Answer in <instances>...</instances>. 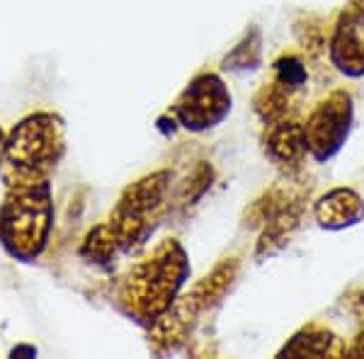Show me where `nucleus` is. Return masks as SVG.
I'll return each instance as SVG.
<instances>
[{"label":"nucleus","mask_w":364,"mask_h":359,"mask_svg":"<svg viewBox=\"0 0 364 359\" xmlns=\"http://www.w3.org/2000/svg\"><path fill=\"white\" fill-rule=\"evenodd\" d=\"M66 153V127L54 112H34L5 134L0 178L5 187L49 180Z\"/></svg>","instance_id":"nucleus-1"},{"label":"nucleus","mask_w":364,"mask_h":359,"mask_svg":"<svg viewBox=\"0 0 364 359\" xmlns=\"http://www.w3.org/2000/svg\"><path fill=\"white\" fill-rule=\"evenodd\" d=\"M348 352L340 340L326 328L309 326L291 338V343L282 350V355L289 357H343Z\"/></svg>","instance_id":"nucleus-11"},{"label":"nucleus","mask_w":364,"mask_h":359,"mask_svg":"<svg viewBox=\"0 0 364 359\" xmlns=\"http://www.w3.org/2000/svg\"><path fill=\"white\" fill-rule=\"evenodd\" d=\"M352 127V100L348 92L338 90L328 95L311 112L309 122L304 124L306 132V149L318 163L331 161L343 149L350 136Z\"/></svg>","instance_id":"nucleus-7"},{"label":"nucleus","mask_w":364,"mask_h":359,"mask_svg":"<svg viewBox=\"0 0 364 359\" xmlns=\"http://www.w3.org/2000/svg\"><path fill=\"white\" fill-rule=\"evenodd\" d=\"M274 83H279L282 87H287L289 92L301 90L306 83V66L299 61L296 56H282L274 61Z\"/></svg>","instance_id":"nucleus-14"},{"label":"nucleus","mask_w":364,"mask_h":359,"mask_svg":"<svg viewBox=\"0 0 364 359\" xmlns=\"http://www.w3.org/2000/svg\"><path fill=\"white\" fill-rule=\"evenodd\" d=\"M3 141H5V132H3V127H0V149H3Z\"/></svg>","instance_id":"nucleus-17"},{"label":"nucleus","mask_w":364,"mask_h":359,"mask_svg":"<svg viewBox=\"0 0 364 359\" xmlns=\"http://www.w3.org/2000/svg\"><path fill=\"white\" fill-rule=\"evenodd\" d=\"M262 144H265L267 156L284 170H296L301 166L304 156L309 153L304 124L296 119H289V117L269 122L265 134H262Z\"/></svg>","instance_id":"nucleus-9"},{"label":"nucleus","mask_w":364,"mask_h":359,"mask_svg":"<svg viewBox=\"0 0 364 359\" xmlns=\"http://www.w3.org/2000/svg\"><path fill=\"white\" fill-rule=\"evenodd\" d=\"M262 58V42L260 32L252 29L250 34H245V39L240 42L236 49L224 58V68L231 70H245V68H257Z\"/></svg>","instance_id":"nucleus-13"},{"label":"nucleus","mask_w":364,"mask_h":359,"mask_svg":"<svg viewBox=\"0 0 364 359\" xmlns=\"http://www.w3.org/2000/svg\"><path fill=\"white\" fill-rule=\"evenodd\" d=\"M173 175L168 170H158L146 178L136 180L122 192L119 202L114 204L107 226L112 228L119 250H132L146 240L154 231L166 207V194Z\"/></svg>","instance_id":"nucleus-4"},{"label":"nucleus","mask_w":364,"mask_h":359,"mask_svg":"<svg viewBox=\"0 0 364 359\" xmlns=\"http://www.w3.org/2000/svg\"><path fill=\"white\" fill-rule=\"evenodd\" d=\"M236 260L221 262L219 267H214V272L199 282L195 289L175 299L166 314L154 323V340L158 343V347L170 350V347L180 345L187 338V333L197 326L199 316L221 301V296H224L226 289L236 279Z\"/></svg>","instance_id":"nucleus-5"},{"label":"nucleus","mask_w":364,"mask_h":359,"mask_svg":"<svg viewBox=\"0 0 364 359\" xmlns=\"http://www.w3.org/2000/svg\"><path fill=\"white\" fill-rule=\"evenodd\" d=\"M316 221L328 231H340V228L357 226L364 219V202L357 192L352 190H333L316 202Z\"/></svg>","instance_id":"nucleus-10"},{"label":"nucleus","mask_w":364,"mask_h":359,"mask_svg":"<svg viewBox=\"0 0 364 359\" xmlns=\"http://www.w3.org/2000/svg\"><path fill=\"white\" fill-rule=\"evenodd\" d=\"M117 250H119V243H117L112 228H109L107 223H100V226L92 228V231L85 235L83 245H80V255H83L85 260L97 262V264L109 262Z\"/></svg>","instance_id":"nucleus-12"},{"label":"nucleus","mask_w":364,"mask_h":359,"mask_svg":"<svg viewBox=\"0 0 364 359\" xmlns=\"http://www.w3.org/2000/svg\"><path fill=\"white\" fill-rule=\"evenodd\" d=\"M352 357H364V331L360 338L355 340V345H352V350H348Z\"/></svg>","instance_id":"nucleus-15"},{"label":"nucleus","mask_w":364,"mask_h":359,"mask_svg":"<svg viewBox=\"0 0 364 359\" xmlns=\"http://www.w3.org/2000/svg\"><path fill=\"white\" fill-rule=\"evenodd\" d=\"M231 92L214 73H202L192 80L173 105V117L187 132H207L219 127L231 112Z\"/></svg>","instance_id":"nucleus-6"},{"label":"nucleus","mask_w":364,"mask_h":359,"mask_svg":"<svg viewBox=\"0 0 364 359\" xmlns=\"http://www.w3.org/2000/svg\"><path fill=\"white\" fill-rule=\"evenodd\" d=\"M54 228L51 180L13 185L0 204V245L20 262H34L46 250Z\"/></svg>","instance_id":"nucleus-2"},{"label":"nucleus","mask_w":364,"mask_h":359,"mask_svg":"<svg viewBox=\"0 0 364 359\" xmlns=\"http://www.w3.org/2000/svg\"><path fill=\"white\" fill-rule=\"evenodd\" d=\"M20 355L37 357V350H34V347H29V345H20V347H15V350H13V357H20Z\"/></svg>","instance_id":"nucleus-16"},{"label":"nucleus","mask_w":364,"mask_h":359,"mask_svg":"<svg viewBox=\"0 0 364 359\" xmlns=\"http://www.w3.org/2000/svg\"><path fill=\"white\" fill-rule=\"evenodd\" d=\"M331 58L340 73L364 75V0H348L331 39Z\"/></svg>","instance_id":"nucleus-8"},{"label":"nucleus","mask_w":364,"mask_h":359,"mask_svg":"<svg viewBox=\"0 0 364 359\" xmlns=\"http://www.w3.org/2000/svg\"><path fill=\"white\" fill-rule=\"evenodd\" d=\"M190 277V262L178 240H166L154 250V255L129 272L124 286H122V304L136 321L156 323Z\"/></svg>","instance_id":"nucleus-3"}]
</instances>
